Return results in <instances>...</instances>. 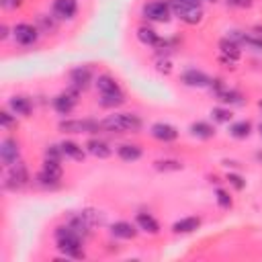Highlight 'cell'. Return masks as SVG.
Wrapping results in <instances>:
<instances>
[{"label": "cell", "instance_id": "obj_1", "mask_svg": "<svg viewBox=\"0 0 262 262\" xmlns=\"http://www.w3.org/2000/svg\"><path fill=\"white\" fill-rule=\"evenodd\" d=\"M55 244H57V250H59L66 258H84L82 237H80L70 225H59V227H55Z\"/></svg>", "mask_w": 262, "mask_h": 262}, {"label": "cell", "instance_id": "obj_2", "mask_svg": "<svg viewBox=\"0 0 262 262\" xmlns=\"http://www.w3.org/2000/svg\"><path fill=\"white\" fill-rule=\"evenodd\" d=\"M100 123H102V129L111 133H137L143 127L141 117L133 113H115V115H108Z\"/></svg>", "mask_w": 262, "mask_h": 262}, {"label": "cell", "instance_id": "obj_3", "mask_svg": "<svg viewBox=\"0 0 262 262\" xmlns=\"http://www.w3.org/2000/svg\"><path fill=\"white\" fill-rule=\"evenodd\" d=\"M141 16L154 23H168L172 16V8L168 0H149L141 6Z\"/></svg>", "mask_w": 262, "mask_h": 262}, {"label": "cell", "instance_id": "obj_4", "mask_svg": "<svg viewBox=\"0 0 262 262\" xmlns=\"http://www.w3.org/2000/svg\"><path fill=\"white\" fill-rule=\"evenodd\" d=\"M61 174H63V170H61V164L59 162H55V160H43V166H41V170H39V174H37V182L41 184V186H57L59 184V180H61Z\"/></svg>", "mask_w": 262, "mask_h": 262}, {"label": "cell", "instance_id": "obj_5", "mask_svg": "<svg viewBox=\"0 0 262 262\" xmlns=\"http://www.w3.org/2000/svg\"><path fill=\"white\" fill-rule=\"evenodd\" d=\"M29 184V170L23 162H14L12 166H8L6 176H4V188L8 190H18L23 186Z\"/></svg>", "mask_w": 262, "mask_h": 262}, {"label": "cell", "instance_id": "obj_6", "mask_svg": "<svg viewBox=\"0 0 262 262\" xmlns=\"http://www.w3.org/2000/svg\"><path fill=\"white\" fill-rule=\"evenodd\" d=\"M102 123L92 119H66L59 123V131L63 133H98Z\"/></svg>", "mask_w": 262, "mask_h": 262}, {"label": "cell", "instance_id": "obj_7", "mask_svg": "<svg viewBox=\"0 0 262 262\" xmlns=\"http://www.w3.org/2000/svg\"><path fill=\"white\" fill-rule=\"evenodd\" d=\"M170 8H172V14L178 16L186 25H196L203 18V8L201 6H188L180 0H170Z\"/></svg>", "mask_w": 262, "mask_h": 262}, {"label": "cell", "instance_id": "obj_8", "mask_svg": "<svg viewBox=\"0 0 262 262\" xmlns=\"http://www.w3.org/2000/svg\"><path fill=\"white\" fill-rule=\"evenodd\" d=\"M39 35H41V31L37 29V25H31V23H18V25H14V29H12V37H14V41L18 43V45H35L37 43V39H39Z\"/></svg>", "mask_w": 262, "mask_h": 262}, {"label": "cell", "instance_id": "obj_9", "mask_svg": "<svg viewBox=\"0 0 262 262\" xmlns=\"http://www.w3.org/2000/svg\"><path fill=\"white\" fill-rule=\"evenodd\" d=\"M78 94H80V90H76V88H72L70 86V90H66V92H59L55 98H53V108H55V113H59V115H70L72 111H74V106H76V102H78Z\"/></svg>", "mask_w": 262, "mask_h": 262}, {"label": "cell", "instance_id": "obj_10", "mask_svg": "<svg viewBox=\"0 0 262 262\" xmlns=\"http://www.w3.org/2000/svg\"><path fill=\"white\" fill-rule=\"evenodd\" d=\"M94 74H92V68L90 66H76L72 72H70V86L76 88V90H86L92 82Z\"/></svg>", "mask_w": 262, "mask_h": 262}, {"label": "cell", "instance_id": "obj_11", "mask_svg": "<svg viewBox=\"0 0 262 262\" xmlns=\"http://www.w3.org/2000/svg\"><path fill=\"white\" fill-rule=\"evenodd\" d=\"M149 133H151L154 139H158L162 143H170V141H176L178 139V129L174 125H170V123H164V121L154 123L151 129H149Z\"/></svg>", "mask_w": 262, "mask_h": 262}, {"label": "cell", "instance_id": "obj_12", "mask_svg": "<svg viewBox=\"0 0 262 262\" xmlns=\"http://www.w3.org/2000/svg\"><path fill=\"white\" fill-rule=\"evenodd\" d=\"M227 37H231L239 47L246 45L248 49H254V51H262V35L258 33H246V31H231Z\"/></svg>", "mask_w": 262, "mask_h": 262}, {"label": "cell", "instance_id": "obj_13", "mask_svg": "<svg viewBox=\"0 0 262 262\" xmlns=\"http://www.w3.org/2000/svg\"><path fill=\"white\" fill-rule=\"evenodd\" d=\"M18 156H20L18 143L12 137H4L0 141V160H2V164L4 166H12L14 162H18Z\"/></svg>", "mask_w": 262, "mask_h": 262}, {"label": "cell", "instance_id": "obj_14", "mask_svg": "<svg viewBox=\"0 0 262 262\" xmlns=\"http://www.w3.org/2000/svg\"><path fill=\"white\" fill-rule=\"evenodd\" d=\"M219 51H221V59L227 63H235L242 57V47L231 37H223L219 41Z\"/></svg>", "mask_w": 262, "mask_h": 262}, {"label": "cell", "instance_id": "obj_15", "mask_svg": "<svg viewBox=\"0 0 262 262\" xmlns=\"http://www.w3.org/2000/svg\"><path fill=\"white\" fill-rule=\"evenodd\" d=\"M180 80H182V84H184V86H190V88H205V86H209V84H211V78H209L205 72L196 70V68L184 70V72H182V76H180Z\"/></svg>", "mask_w": 262, "mask_h": 262}, {"label": "cell", "instance_id": "obj_16", "mask_svg": "<svg viewBox=\"0 0 262 262\" xmlns=\"http://www.w3.org/2000/svg\"><path fill=\"white\" fill-rule=\"evenodd\" d=\"M51 12L59 20H70L78 12V2L76 0H55L53 6H51Z\"/></svg>", "mask_w": 262, "mask_h": 262}, {"label": "cell", "instance_id": "obj_17", "mask_svg": "<svg viewBox=\"0 0 262 262\" xmlns=\"http://www.w3.org/2000/svg\"><path fill=\"white\" fill-rule=\"evenodd\" d=\"M137 231H139L137 223H131V221H117L111 225V233L117 239H133Z\"/></svg>", "mask_w": 262, "mask_h": 262}, {"label": "cell", "instance_id": "obj_18", "mask_svg": "<svg viewBox=\"0 0 262 262\" xmlns=\"http://www.w3.org/2000/svg\"><path fill=\"white\" fill-rule=\"evenodd\" d=\"M94 84H96L98 94H119V92H123L121 86H119V82L111 74H98V78H96Z\"/></svg>", "mask_w": 262, "mask_h": 262}, {"label": "cell", "instance_id": "obj_19", "mask_svg": "<svg viewBox=\"0 0 262 262\" xmlns=\"http://www.w3.org/2000/svg\"><path fill=\"white\" fill-rule=\"evenodd\" d=\"M8 108H10L14 115L29 117L31 111H33V102H31V98H27V96H23V94H16V96H12V98L8 100Z\"/></svg>", "mask_w": 262, "mask_h": 262}, {"label": "cell", "instance_id": "obj_20", "mask_svg": "<svg viewBox=\"0 0 262 262\" xmlns=\"http://www.w3.org/2000/svg\"><path fill=\"white\" fill-rule=\"evenodd\" d=\"M135 223H137V227H139L141 231H145V233H149V235L160 233V223H158V219H156L154 215H149V213H137V215H135Z\"/></svg>", "mask_w": 262, "mask_h": 262}, {"label": "cell", "instance_id": "obj_21", "mask_svg": "<svg viewBox=\"0 0 262 262\" xmlns=\"http://www.w3.org/2000/svg\"><path fill=\"white\" fill-rule=\"evenodd\" d=\"M86 149H88V154H92L94 158H100V160H104V158L113 156V147H111L106 141H102V139H96V137L88 139V143H86Z\"/></svg>", "mask_w": 262, "mask_h": 262}, {"label": "cell", "instance_id": "obj_22", "mask_svg": "<svg viewBox=\"0 0 262 262\" xmlns=\"http://www.w3.org/2000/svg\"><path fill=\"white\" fill-rule=\"evenodd\" d=\"M141 147L135 145V143H121L117 147V156L123 160V162H137L141 158Z\"/></svg>", "mask_w": 262, "mask_h": 262}, {"label": "cell", "instance_id": "obj_23", "mask_svg": "<svg viewBox=\"0 0 262 262\" xmlns=\"http://www.w3.org/2000/svg\"><path fill=\"white\" fill-rule=\"evenodd\" d=\"M199 227H201V219L199 217H184V219H178L172 225V231L174 233H192Z\"/></svg>", "mask_w": 262, "mask_h": 262}, {"label": "cell", "instance_id": "obj_24", "mask_svg": "<svg viewBox=\"0 0 262 262\" xmlns=\"http://www.w3.org/2000/svg\"><path fill=\"white\" fill-rule=\"evenodd\" d=\"M137 39H139L143 45H149V47H160V43H162L160 35H158L151 27H139V29H137Z\"/></svg>", "mask_w": 262, "mask_h": 262}, {"label": "cell", "instance_id": "obj_25", "mask_svg": "<svg viewBox=\"0 0 262 262\" xmlns=\"http://www.w3.org/2000/svg\"><path fill=\"white\" fill-rule=\"evenodd\" d=\"M190 133L194 137H199V139H211L215 135V127L211 123H207V121H194L190 125Z\"/></svg>", "mask_w": 262, "mask_h": 262}, {"label": "cell", "instance_id": "obj_26", "mask_svg": "<svg viewBox=\"0 0 262 262\" xmlns=\"http://www.w3.org/2000/svg\"><path fill=\"white\" fill-rule=\"evenodd\" d=\"M59 147H61V151H63V156L66 158H72V160H84V149H82V145H78L76 141H70V139H63L61 143H59Z\"/></svg>", "mask_w": 262, "mask_h": 262}, {"label": "cell", "instance_id": "obj_27", "mask_svg": "<svg viewBox=\"0 0 262 262\" xmlns=\"http://www.w3.org/2000/svg\"><path fill=\"white\" fill-rule=\"evenodd\" d=\"M68 225H70V227H72V229H74V231H76V233H78L82 239H84V237L90 233V227H92V225H90V223H88V221L82 217V213L72 215V217H70V221H68Z\"/></svg>", "mask_w": 262, "mask_h": 262}, {"label": "cell", "instance_id": "obj_28", "mask_svg": "<svg viewBox=\"0 0 262 262\" xmlns=\"http://www.w3.org/2000/svg\"><path fill=\"white\" fill-rule=\"evenodd\" d=\"M57 20L59 18H55V14H37V29L41 33H55Z\"/></svg>", "mask_w": 262, "mask_h": 262}, {"label": "cell", "instance_id": "obj_29", "mask_svg": "<svg viewBox=\"0 0 262 262\" xmlns=\"http://www.w3.org/2000/svg\"><path fill=\"white\" fill-rule=\"evenodd\" d=\"M252 133V123L250 121H235L229 125V135L235 139H246Z\"/></svg>", "mask_w": 262, "mask_h": 262}, {"label": "cell", "instance_id": "obj_30", "mask_svg": "<svg viewBox=\"0 0 262 262\" xmlns=\"http://www.w3.org/2000/svg\"><path fill=\"white\" fill-rule=\"evenodd\" d=\"M98 102L104 108H117L125 102V94L123 92H119V94H98Z\"/></svg>", "mask_w": 262, "mask_h": 262}, {"label": "cell", "instance_id": "obj_31", "mask_svg": "<svg viewBox=\"0 0 262 262\" xmlns=\"http://www.w3.org/2000/svg\"><path fill=\"white\" fill-rule=\"evenodd\" d=\"M154 168L160 170V172H176V170H182V162L178 160H156L154 162Z\"/></svg>", "mask_w": 262, "mask_h": 262}, {"label": "cell", "instance_id": "obj_32", "mask_svg": "<svg viewBox=\"0 0 262 262\" xmlns=\"http://www.w3.org/2000/svg\"><path fill=\"white\" fill-rule=\"evenodd\" d=\"M221 102H231V104H239L242 102V94L239 92H235V90H231V88H223V90H219L217 94H215Z\"/></svg>", "mask_w": 262, "mask_h": 262}, {"label": "cell", "instance_id": "obj_33", "mask_svg": "<svg viewBox=\"0 0 262 262\" xmlns=\"http://www.w3.org/2000/svg\"><path fill=\"white\" fill-rule=\"evenodd\" d=\"M211 117H213V121H217V123H229V121H231V111H229V108H223V106H215V108L211 111Z\"/></svg>", "mask_w": 262, "mask_h": 262}, {"label": "cell", "instance_id": "obj_34", "mask_svg": "<svg viewBox=\"0 0 262 262\" xmlns=\"http://www.w3.org/2000/svg\"><path fill=\"white\" fill-rule=\"evenodd\" d=\"M80 213H82V217H84L90 225L102 223V215H100V211H96V209H84V211H80Z\"/></svg>", "mask_w": 262, "mask_h": 262}, {"label": "cell", "instance_id": "obj_35", "mask_svg": "<svg viewBox=\"0 0 262 262\" xmlns=\"http://www.w3.org/2000/svg\"><path fill=\"white\" fill-rule=\"evenodd\" d=\"M215 199H217V205H219L221 209H229V207H231V196H229L227 190L217 188V190H215Z\"/></svg>", "mask_w": 262, "mask_h": 262}, {"label": "cell", "instance_id": "obj_36", "mask_svg": "<svg viewBox=\"0 0 262 262\" xmlns=\"http://www.w3.org/2000/svg\"><path fill=\"white\" fill-rule=\"evenodd\" d=\"M0 123H2L4 129H8V127H12L16 123V115L8 113V111H0Z\"/></svg>", "mask_w": 262, "mask_h": 262}, {"label": "cell", "instance_id": "obj_37", "mask_svg": "<svg viewBox=\"0 0 262 262\" xmlns=\"http://www.w3.org/2000/svg\"><path fill=\"white\" fill-rule=\"evenodd\" d=\"M61 156H63V151H61L59 145H49V147L45 149V158H47V160H55V162H59Z\"/></svg>", "mask_w": 262, "mask_h": 262}, {"label": "cell", "instance_id": "obj_38", "mask_svg": "<svg viewBox=\"0 0 262 262\" xmlns=\"http://www.w3.org/2000/svg\"><path fill=\"white\" fill-rule=\"evenodd\" d=\"M227 182H229L235 190H244V186H246V180H244L239 174H227Z\"/></svg>", "mask_w": 262, "mask_h": 262}, {"label": "cell", "instance_id": "obj_39", "mask_svg": "<svg viewBox=\"0 0 262 262\" xmlns=\"http://www.w3.org/2000/svg\"><path fill=\"white\" fill-rule=\"evenodd\" d=\"M227 2V6H231V8H250L252 6V0H225Z\"/></svg>", "mask_w": 262, "mask_h": 262}, {"label": "cell", "instance_id": "obj_40", "mask_svg": "<svg viewBox=\"0 0 262 262\" xmlns=\"http://www.w3.org/2000/svg\"><path fill=\"white\" fill-rule=\"evenodd\" d=\"M23 4V0H0V6L4 10H12V8H18Z\"/></svg>", "mask_w": 262, "mask_h": 262}, {"label": "cell", "instance_id": "obj_41", "mask_svg": "<svg viewBox=\"0 0 262 262\" xmlns=\"http://www.w3.org/2000/svg\"><path fill=\"white\" fill-rule=\"evenodd\" d=\"M158 70L164 72V74H170V72H172V66H170L168 59H160V61H158Z\"/></svg>", "mask_w": 262, "mask_h": 262}, {"label": "cell", "instance_id": "obj_42", "mask_svg": "<svg viewBox=\"0 0 262 262\" xmlns=\"http://www.w3.org/2000/svg\"><path fill=\"white\" fill-rule=\"evenodd\" d=\"M6 37H8V27L2 25V27H0V39H6Z\"/></svg>", "mask_w": 262, "mask_h": 262}, {"label": "cell", "instance_id": "obj_43", "mask_svg": "<svg viewBox=\"0 0 262 262\" xmlns=\"http://www.w3.org/2000/svg\"><path fill=\"white\" fill-rule=\"evenodd\" d=\"M180 2H184L188 6H201V0H180Z\"/></svg>", "mask_w": 262, "mask_h": 262}, {"label": "cell", "instance_id": "obj_44", "mask_svg": "<svg viewBox=\"0 0 262 262\" xmlns=\"http://www.w3.org/2000/svg\"><path fill=\"white\" fill-rule=\"evenodd\" d=\"M258 106H260V111H262V100H260V102H258Z\"/></svg>", "mask_w": 262, "mask_h": 262}, {"label": "cell", "instance_id": "obj_45", "mask_svg": "<svg viewBox=\"0 0 262 262\" xmlns=\"http://www.w3.org/2000/svg\"><path fill=\"white\" fill-rule=\"evenodd\" d=\"M207 2H217V0H207Z\"/></svg>", "mask_w": 262, "mask_h": 262}, {"label": "cell", "instance_id": "obj_46", "mask_svg": "<svg viewBox=\"0 0 262 262\" xmlns=\"http://www.w3.org/2000/svg\"><path fill=\"white\" fill-rule=\"evenodd\" d=\"M260 133H262V125H260Z\"/></svg>", "mask_w": 262, "mask_h": 262}]
</instances>
